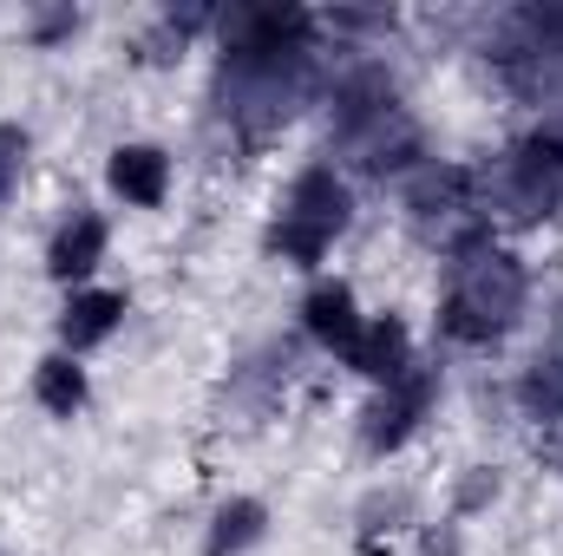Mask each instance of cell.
<instances>
[{"label":"cell","mask_w":563,"mask_h":556,"mask_svg":"<svg viewBox=\"0 0 563 556\" xmlns=\"http://www.w3.org/2000/svg\"><path fill=\"white\" fill-rule=\"evenodd\" d=\"M132 308H139V301H132V288H119V281L73 288V294H59V308H53V347L92 360V354H106V347L125 334Z\"/></svg>","instance_id":"obj_8"},{"label":"cell","mask_w":563,"mask_h":556,"mask_svg":"<svg viewBox=\"0 0 563 556\" xmlns=\"http://www.w3.org/2000/svg\"><path fill=\"white\" fill-rule=\"evenodd\" d=\"M112 236H119V230H112V210H99V203H66V210L46 223V236H40V276L53 281L59 294L106 281Z\"/></svg>","instance_id":"obj_6"},{"label":"cell","mask_w":563,"mask_h":556,"mask_svg":"<svg viewBox=\"0 0 563 556\" xmlns=\"http://www.w3.org/2000/svg\"><path fill=\"white\" fill-rule=\"evenodd\" d=\"M26 400H33V413L46 419V425H79V419L92 413V400H99L92 360H79V354H66V347L46 341L33 354V367H26Z\"/></svg>","instance_id":"obj_11"},{"label":"cell","mask_w":563,"mask_h":556,"mask_svg":"<svg viewBox=\"0 0 563 556\" xmlns=\"http://www.w3.org/2000/svg\"><path fill=\"white\" fill-rule=\"evenodd\" d=\"M361 321H367V301H361V288L347 276L321 269V276L301 281V294H295V327H301V341H308L314 354L341 360V354L354 347Z\"/></svg>","instance_id":"obj_10"},{"label":"cell","mask_w":563,"mask_h":556,"mask_svg":"<svg viewBox=\"0 0 563 556\" xmlns=\"http://www.w3.org/2000/svg\"><path fill=\"white\" fill-rule=\"evenodd\" d=\"M485 190V216L498 230V210L511 216H551L563 203V138L558 132H531L498 157V177H478Z\"/></svg>","instance_id":"obj_5"},{"label":"cell","mask_w":563,"mask_h":556,"mask_svg":"<svg viewBox=\"0 0 563 556\" xmlns=\"http://www.w3.org/2000/svg\"><path fill=\"white\" fill-rule=\"evenodd\" d=\"M99 190L125 216H157L177 197V151L164 138H119L99 157Z\"/></svg>","instance_id":"obj_7"},{"label":"cell","mask_w":563,"mask_h":556,"mask_svg":"<svg viewBox=\"0 0 563 556\" xmlns=\"http://www.w3.org/2000/svg\"><path fill=\"white\" fill-rule=\"evenodd\" d=\"M0 556H13V551H7V544H0Z\"/></svg>","instance_id":"obj_18"},{"label":"cell","mask_w":563,"mask_h":556,"mask_svg":"<svg viewBox=\"0 0 563 556\" xmlns=\"http://www.w3.org/2000/svg\"><path fill=\"white\" fill-rule=\"evenodd\" d=\"M26 170H33V125L26 119H0V210L26 190Z\"/></svg>","instance_id":"obj_16"},{"label":"cell","mask_w":563,"mask_h":556,"mask_svg":"<svg viewBox=\"0 0 563 556\" xmlns=\"http://www.w3.org/2000/svg\"><path fill=\"white\" fill-rule=\"evenodd\" d=\"M413 556H465V524H452L445 511L426 518L420 531H413Z\"/></svg>","instance_id":"obj_17"},{"label":"cell","mask_w":563,"mask_h":556,"mask_svg":"<svg viewBox=\"0 0 563 556\" xmlns=\"http://www.w3.org/2000/svg\"><path fill=\"white\" fill-rule=\"evenodd\" d=\"M511 498V471L498 465V458H465L452 478H445V498H439V511L452 518V524H478V518H492L498 504Z\"/></svg>","instance_id":"obj_14"},{"label":"cell","mask_w":563,"mask_h":556,"mask_svg":"<svg viewBox=\"0 0 563 556\" xmlns=\"http://www.w3.org/2000/svg\"><path fill=\"white\" fill-rule=\"evenodd\" d=\"M439 400H445V367L439 360H420L407 380H394L380 393H361V407H354V445H361V458H374V465L407 458L426 438V425L439 419Z\"/></svg>","instance_id":"obj_3"},{"label":"cell","mask_w":563,"mask_h":556,"mask_svg":"<svg viewBox=\"0 0 563 556\" xmlns=\"http://www.w3.org/2000/svg\"><path fill=\"white\" fill-rule=\"evenodd\" d=\"M400 216H407V230H413L420 243H432L439 256H459V249L498 236L492 216H485L478 170L445 164V157H426V164H413V170L400 177Z\"/></svg>","instance_id":"obj_2"},{"label":"cell","mask_w":563,"mask_h":556,"mask_svg":"<svg viewBox=\"0 0 563 556\" xmlns=\"http://www.w3.org/2000/svg\"><path fill=\"white\" fill-rule=\"evenodd\" d=\"M420 524H426V498L407 478H374L354 504V537H361L367 556H380V544L394 551V537H413Z\"/></svg>","instance_id":"obj_13"},{"label":"cell","mask_w":563,"mask_h":556,"mask_svg":"<svg viewBox=\"0 0 563 556\" xmlns=\"http://www.w3.org/2000/svg\"><path fill=\"white\" fill-rule=\"evenodd\" d=\"M269 216L308 230V236H321V243H341L361 223V184H354V170L341 157H308V164L288 170V184L276 190V210Z\"/></svg>","instance_id":"obj_4"},{"label":"cell","mask_w":563,"mask_h":556,"mask_svg":"<svg viewBox=\"0 0 563 556\" xmlns=\"http://www.w3.org/2000/svg\"><path fill=\"white\" fill-rule=\"evenodd\" d=\"M79 33H86V7H73V0H59V7H26V20H20V40H26L33 53H66Z\"/></svg>","instance_id":"obj_15"},{"label":"cell","mask_w":563,"mask_h":556,"mask_svg":"<svg viewBox=\"0 0 563 556\" xmlns=\"http://www.w3.org/2000/svg\"><path fill=\"white\" fill-rule=\"evenodd\" d=\"M269 537H276V504L263 491H223L197 524V556H256Z\"/></svg>","instance_id":"obj_12"},{"label":"cell","mask_w":563,"mask_h":556,"mask_svg":"<svg viewBox=\"0 0 563 556\" xmlns=\"http://www.w3.org/2000/svg\"><path fill=\"white\" fill-rule=\"evenodd\" d=\"M420 360H426V354H420V327H413L400 308H367V321H361L354 347L341 354V367H347L367 393H380V387L407 380Z\"/></svg>","instance_id":"obj_9"},{"label":"cell","mask_w":563,"mask_h":556,"mask_svg":"<svg viewBox=\"0 0 563 556\" xmlns=\"http://www.w3.org/2000/svg\"><path fill=\"white\" fill-rule=\"evenodd\" d=\"M525 321H531V263L505 236H485V243L445 256V276L432 294V334L445 347L498 354Z\"/></svg>","instance_id":"obj_1"}]
</instances>
